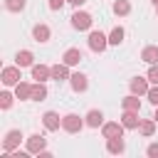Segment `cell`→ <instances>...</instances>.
<instances>
[{
	"mask_svg": "<svg viewBox=\"0 0 158 158\" xmlns=\"http://www.w3.org/2000/svg\"><path fill=\"white\" fill-rule=\"evenodd\" d=\"M62 62H64V64H69V67H77V64L81 62V52H79L77 47H69V49L62 54Z\"/></svg>",
	"mask_w": 158,
	"mask_h": 158,
	"instance_id": "14",
	"label": "cell"
},
{
	"mask_svg": "<svg viewBox=\"0 0 158 158\" xmlns=\"http://www.w3.org/2000/svg\"><path fill=\"white\" fill-rule=\"evenodd\" d=\"M72 74H69V64H54L52 67V79H57V81H64V79H69Z\"/></svg>",
	"mask_w": 158,
	"mask_h": 158,
	"instance_id": "17",
	"label": "cell"
},
{
	"mask_svg": "<svg viewBox=\"0 0 158 158\" xmlns=\"http://www.w3.org/2000/svg\"><path fill=\"white\" fill-rule=\"evenodd\" d=\"M44 99H47V86H44V81L32 84V101H44Z\"/></svg>",
	"mask_w": 158,
	"mask_h": 158,
	"instance_id": "22",
	"label": "cell"
},
{
	"mask_svg": "<svg viewBox=\"0 0 158 158\" xmlns=\"http://www.w3.org/2000/svg\"><path fill=\"white\" fill-rule=\"evenodd\" d=\"M148 81H151V84H158V64H151V69H148Z\"/></svg>",
	"mask_w": 158,
	"mask_h": 158,
	"instance_id": "29",
	"label": "cell"
},
{
	"mask_svg": "<svg viewBox=\"0 0 158 158\" xmlns=\"http://www.w3.org/2000/svg\"><path fill=\"white\" fill-rule=\"evenodd\" d=\"M121 104H123V109H128V111H141V99H138V94H133V91H131Z\"/></svg>",
	"mask_w": 158,
	"mask_h": 158,
	"instance_id": "21",
	"label": "cell"
},
{
	"mask_svg": "<svg viewBox=\"0 0 158 158\" xmlns=\"http://www.w3.org/2000/svg\"><path fill=\"white\" fill-rule=\"evenodd\" d=\"M49 35H52V32H49L47 25H35V27H32V37H35L37 42H47Z\"/></svg>",
	"mask_w": 158,
	"mask_h": 158,
	"instance_id": "20",
	"label": "cell"
},
{
	"mask_svg": "<svg viewBox=\"0 0 158 158\" xmlns=\"http://www.w3.org/2000/svg\"><path fill=\"white\" fill-rule=\"evenodd\" d=\"M138 131L148 138V136H153V131H156V118H143L141 121V126H138Z\"/></svg>",
	"mask_w": 158,
	"mask_h": 158,
	"instance_id": "23",
	"label": "cell"
},
{
	"mask_svg": "<svg viewBox=\"0 0 158 158\" xmlns=\"http://www.w3.org/2000/svg\"><path fill=\"white\" fill-rule=\"evenodd\" d=\"M12 99H15V96H12L10 91H2V94H0V109H10V106H12Z\"/></svg>",
	"mask_w": 158,
	"mask_h": 158,
	"instance_id": "27",
	"label": "cell"
},
{
	"mask_svg": "<svg viewBox=\"0 0 158 158\" xmlns=\"http://www.w3.org/2000/svg\"><path fill=\"white\" fill-rule=\"evenodd\" d=\"M84 123H86V121H81L77 114H67V116H62V128H64L67 133H79V131L84 128Z\"/></svg>",
	"mask_w": 158,
	"mask_h": 158,
	"instance_id": "2",
	"label": "cell"
},
{
	"mask_svg": "<svg viewBox=\"0 0 158 158\" xmlns=\"http://www.w3.org/2000/svg\"><path fill=\"white\" fill-rule=\"evenodd\" d=\"M69 84H72V89L79 94V91H86V86H89V81H86V77L81 74V72H74L72 77H69Z\"/></svg>",
	"mask_w": 158,
	"mask_h": 158,
	"instance_id": "12",
	"label": "cell"
},
{
	"mask_svg": "<svg viewBox=\"0 0 158 158\" xmlns=\"http://www.w3.org/2000/svg\"><path fill=\"white\" fill-rule=\"evenodd\" d=\"M15 96H17L20 101H25V99H32V84H27V81H20V84L15 86Z\"/></svg>",
	"mask_w": 158,
	"mask_h": 158,
	"instance_id": "18",
	"label": "cell"
},
{
	"mask_svg": "<svg viewBox=\"0 0 158 158\" xmlns=\"http://www.w3.org/2000/svg\"><path fill=\"white\" fill-rule=\"evenodd\" d=\"M123 131H126V126H123L121 121H109V123H104V126H101L104 138H116V136H123Z\"/></svg>",
	"mask_w": 158,
	"mask_h": 158,
	"instance_id": "5",
	"label": "cell"
},
{
	"mask_svg": "<svg viewBox=\"0 0 158 158\" xmlns=\"http://www.w3.org/2000/svg\"><path fill=\"white\" fill-rule=\"evenodd\" d=\"M146 153H148L151 158H158V143H151V146L146 148Z\"/></svg>",
	"mask_w": 158,
	"mask_h": 158,
	"instance_id": "30",
	"label": "cell"
},
{
	"mask_svg": "<svg viewBox=\"0 0 158 158\" xmlns=\"http://www.w3.org/2000/svg\"><path fill=\"white\" fill-rule=\"evenodd\" d=\"M123 35H126L123 27H114L111 35H109V44H121V42H123Z\"/></svg>",
	"mask_w": 158,
	"mask_h": 158,
	"instance_id": "25",
	"label": "cell"
},
{
	"mask_svg": "<svg viewBox=\"0 0 158 158\" xmlns=\"http://www.w3.org/2000/svg\"><path fill=\"white\" fill-rule=\"evenodd\" d=\"M114 12L121 15V17L128 15V12H131V2H128V0H116V2H114Z\"/></svg>",
	"mask_w": 158,
	"mask_h": 158,
	"instance_id": "24",
	"label": "cell"
},
{
	"mask_svg": "<svg viewBox=\"0 0 158 158\" xmlns=\"http://www.w3.org/2000/svg\"><path fill=\"white\" fill-rule=\"evenodd\" d=\"M121 123L126 126V128H138L141 126V118H138V111H128V109H123V114H121Z\"/></svg>",
	"mask_w": 158,
	"mask_h": 158,
	"instance_id": "9",
	"label": "cell"
},
{
	"mask_svg": "<svg viewBox=\"0 0 158 158\" xmlns=\"http://www.w3.org/2000/svg\"><path fill=\"white\" fill-rule=\"evenodd\" d=\"M42 123H44V128H47V131H59L62 118H59V114H57V111H44Z\"/></svg>",
	"mask_w": 158,
	"mask_h": 158,
	"instance_id": "8",
	"label": "cell"
},
{
	"mask_svg": "<svg viewBox=\"0 0 158 158\" xmlns=\"http://www.w3.org/2000/svg\"><path fill=\"white\" fill-rule=\"evenodd\" d=\"M153 5H156V7H158V0H153Z\"/></svg>",
	"mask_w": 158,
	"mask_h": 158,
	"instance_id": "34",
	"label": "cell"
},
{
	"mask_svg": "<svg viewBox=\"0 0 158 158\" xmlns=\"http://www.w3.org/2000/svg\"><path fill=\"white\" fill-rule=\"evenodd\" d=\"M153 118H156V123H158V106H156V114H153Z\"/></svg>",
	"mask_w": 158,
	"mask_h": 158,
	"instance_id": "33",
	"label": "cell"
},
{
	"mask_svg": "<svg viewBox=\"0 0 158 158\" xmlns=\"http://www.w3.org/2000/svg\"><path fill=\"white\" fill-rule=\"evenodd\" d=\"M32 62H35V54H32L30 49H20V52L15 54V64H17V67H32Z\"/></svg>",
	"mask_w": 158,
	"mask_h": 158,
	"instance_id": "15",
	"label": "cell"
},
{
	"mask_svg": "<svg viewBox=\"0 0 158 158\" xmlns=\"http://www.w3.org/2000/svg\"><path fill=\"white\" fill-rule=\"evenodd\" d=\"M156 12H158V7H156Z\"/></svg>",
	"mask_w": 158,
	"mask_h": 158,
	"instance_id": "36",
	"label": "cell"
},
{
	"mask_svg": "<svg viewBox=\"0 0 158 158\" xmlns=\"http://www.w3.org/2000/svg\"><path fill=\"white\" fill-rule=\"evenodd\" d=\"M20 141H22V133H20L17 128L7 131V133H5V138H2V151H5V153L17 151V148H20Z\"/></svg>",
	"mask_w": 158,
	"mask_h": 158,
	"instance_id": "3",
	"label": "cell"
},
{
	"mask_svg": "<svg viewBox=\"0 0 158 158\" xmlns=\"http://www.w3.org/2000/svg\"><path fill=\"white\" fill-rule=\"evenodd\" d=\"M5 7L10 12H20V10H25V0H5Z\"/></svg>",
	"mask_w": 158,
	"mask_h": 158,
	"instance_id": "26",
	"label": "cell"
},
{
	"mask_svg": "<svg viewBox=\"0 0 158 158\" xmlns=\"http://www.w3.org/2000/svg\"><path fill=\"white\" fill-rule=\"evenodd\" d=\"M86 126H89V128H99V126H104V114H101L99 109H91V111L86 114Z\"/></svg>",
	"mask_w": 158,
	"mask_h": 158,
	"instance_id": "16",
	"label": "cell"
},
{
	"mask_svg": "<svg viewBox=\"0 0 158 158\" xmlns=\"http://www.w3.org/2000/svg\"><path fill=\"white\" fill-rule=\"evenodd\" d=\"M20 69H22V67H17V64H15V67H5V69H2V84H5V86H17L20 79H22V77H20Z\"/></svg>",
	"mask_w": 158,
	"mask_h": 158,
	"instance_id": "4",
	"label": "cell"
},
{
	"mask_svg": "<svg viewBox=\"0 0 158 158\" xmlns=\"http://www.w3.org/2000/svg\"><path fill=\"white\" fill-rule=\"evenodd\" d=\"M67 2H72V0H67Z\"/></svg>",
	"mask_w": 158,
	"mask_h": 158,
	"instance_id": "35",
	"label": "cell"
},
{
	"mask_svg": "<svg viewBox=\"0 0 158 158\" xmlns=\"http://www.w3.org/2000/svg\"><path fill=\"white\" fill-rule=\"evenodd\" d=\"M72 27H74V30H89V27H91V15L77 10V12L72 15Z\"/></svg>",
	"mask_w": 158,
	"mask_h": 158,
	"instance_id": "6",
	"label": "cell"
},
{
	"mask_svg": "<svg viewBox=\"0 0 158 158\" xmlns=\"http://www.w3.org/2000/svg\"><path fill=\"white\" fill-rule=\"evenodd\" d=\"M106 47H109V37L104 32H99V30L89 32V49L91 52H104Z\"/></svg>",
	"mask_w": 158,
	"mask_h": 158,
	"instance_id": "1",
	"label": "cell"
},
{
	"mask_svg": "<svg viewBox=\"0 0 158 158\" xmlns=\"http://www.w3.org/2000/svg\"><path fill=\"white\" fill-rule=\"evenodd\" d=\"M128 86H131V91L138 94V96H141V94H148V89H151V86H148V77H146V79H143V77H133Z\"/></svg>",
	"mask_w": 158,
	"mask_h": 158,
	"instance_id": "13",
	"label": "cell"
},
{
	"mask_svg": "<svg viewBox=\"0 0 158 158\" xmlns=\"http://www.w3.org/2000/svg\"><path fill=\"white\" fill-rule=\"evenodd\" d=\"M64 2H67V0H49V10H62Z\"/></svg>",
	"mask_w": 158,
	"mask_h": 158,
	"instance_id": "31",
	"label": "cell"
},
{
	"mask_svg": "<svg viewBox=\"0 0 158 158\" xmlns=\"http://www.w3.org/2000/svg\"><path fill=\"white\" fill-rule=\"evenodd\" d=\"M44 148H47V138H44V136L32 133V136L27 138V151H30V153H42Z\"/></svg>",
	"mask_w": 158,
	"mask_h": 158,
	"instance_id": "7",
	"label": "cell"
},
{
	"mask_svg": "<svg viewBox=\"0 0 158 158\" xmlns=\"http://www.w3.org/2000/svg\"><path fill=\"white\" fill-rule=\"evenodd\" d=\"M146 96H148V101H151L153 106H158V84H153V86L148 89V94H146Z\"/></svg>",
	"mask_w": 158,
	"mask_h": 158,
	"instance_id": "28",
	"label": "cell"
},
{
	"mask_svg": "<svg viewBox=\"0 0 158 158\" xmlns=\"http://www.w3.org/2000/svg\"><path fill=\"white\" fill-rule=\"evenodd\" d=\"M141 59L146 62V64H158V47H153V44H148L143 52H141Z\"/></svg>",
	"mask_w": 158,
	"mask_h": 158,
	"instance_id": "19",
	"label": "cell"
},
{
	"mask_svg": "<svg viewBox=\"0 0 158 158\" xmlns=\"http://www.w3.org/2000/svg\"><path fill=\"white\" fill-rule=\"evenodd\" d=\"M32 79H37V81H47V79H52V67L32 64Z\"/></svg>",
	"mask_w": 158,
	"mask_h": 158,
	"instance_id": "11",
	"label": "cell"
},
{
	"mask_svg": "<svg viewBox=\"0 0 158 158\" xmlns=\"http://www.w3.org/2000/svg\"><path fill=\"white\" fill-rule=\"evenodd\" d=\"M84 2H86V0H72V5H74V7H79V5H84Z\"/></svg>",
	"mask_w": 158,
	"mask_h": 158,
	"instance_id": "32",
	"label": "cell"
},
{
	"mask_svg": "<svg viewBox=\"0 0 158 158\" xmlns=\"http://www.w3.org/2000/svg\"><path fill=\"white\" fill-rule=\"evenodd\" d=\"M106 151H109V153H114V156L123 153V151H126V141H123V136H116V138H106Z\"/></svg>",
	"mask_w": 158,
	"mask_h": 158,
	"instance_id": "10",
	"label": "cell"
}]
</instances>
